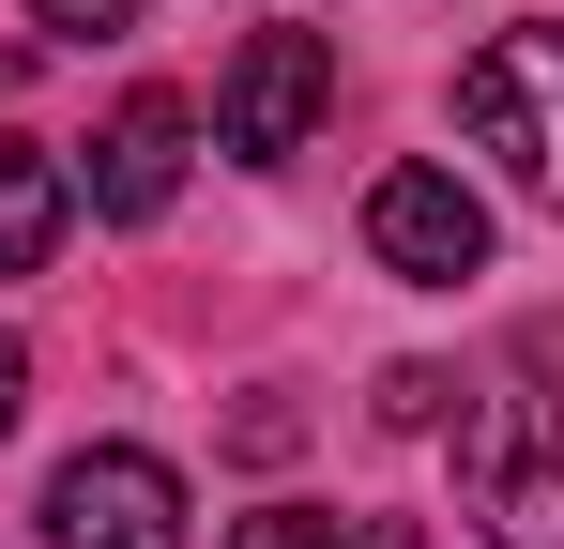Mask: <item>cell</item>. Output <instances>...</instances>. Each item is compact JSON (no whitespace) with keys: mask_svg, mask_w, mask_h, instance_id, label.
I'll return each mask as SVG.
<instances>
[{"mask_svg":"<svg viewBox=\"0 0 564 549\" xmlns=\"http://www.w3.org/2000/svg\"><path fill=\"white\" fill-rule=\"evenodd\" d=\"M458 122H473V153H503V169L564 214V31H503V46H473Z\"/></svg>","mask_w":564,"mask_h":549,"instance_id":"1","label":"cell"},{"mask_svg":"<svg viewBox=\"0 0 564 549\" xmlns=\"http://www.w3.org/2000/svg\"><path fill=\"white\" fill-rule=\"evenodd\" d=\"M321 107H336V46L321 31H245L229 46V92H214V138L245 153V169H275L321 138Z\"/></svg>","mask_w":564,"mask_h":549,"instance_id":"2","label":"cell"},{"mask_svg":"<svg viewBox=\"0 0 564 549\" xmlns=\"http://www.w3.org/2000/svg\"><path fill=\"white\" fill-rule=\"evenodd\" d=\"M46 549H184V473L138 443H93L46 473Z\"/></svg>","mask_w":564,"mask_h":549,"instance_id":"3","label":"cell"},{"mask_svg":"<svg viewBox=\"0 0 564 549\" xmlns=\"http://www.w3.org/2000/svg\"><path fill=\"white\" fill-rule=\"evenodd\" d=\"M367 260L412 274V290H458V274H488V198L458 169H381L367 183Z\"/></svg>","mask_w":564,"mask_h":549,"instance_id":"4","label":"cell"},{"mask_svg":"<svg viewBox=\"0 0 564 549\" xmlns=\"http://www.w3.org/2000/svg\"><path fill=\"white\" fill-rule=\"evenodd\" d=\"M184 138H198L184 92H122V107H107V138H93V214L153 229V214L184 198Z\"/></svg>","mask_w":564,"mask_h":549,"instance_id":"5","label":"cell"},{"mask_svg":"<svg viewBox=\"0 0 564 549\" xmlns=\"http://www.w3.org/2000/svg\"><path fill=\"white\" fill-rule=\"evenodd\" d=\"M473 519L488 549H564V458H519V428H473Z\"/></svg>","mask_w":564,"mask_h":549,"instance_id":"6","label":"cell"},{"mask_svg":"<svg viewBox=\"0 0 564 549\" xmlns=\"http://www.w3.org/2000/svg\"><path fill=\"white\" fill-rule=\"evenodd\" d=\"M62 214H77V183H62V153L0 138V274H31V260H46V245H62Z\"/></svg>","mask_w":564,"mask_h":549,"instance_id":"7","label":"cell"},{"mask_svg":"<svg viewBox=\"0 0 564 549\" xmlns=\"http://www.w3.org/2000/svg\"><path fill=\"white\" fill-rule=\"evenodd\" d=\"M229 549H336L321 504H260V519H229Z\"/></svg>","mask_w":564,"mask_h":549,"instance_id":"8","label":"cell"},{"mask_svg":"<svg viewBox=\"0 0 564 549\" xmlns=\"http://www.w3.org/2000/svg\"><path fill=\"white\" fill-rule=\"evenodd\" d=\"M443 412V366H381V428H427Z\"/></svg>","mask_w":564,"mask_h":549,"instance_id":"9","label":"cell"},{"mask_svg":"<svg viewBox=\"0 0 564 549\" xmlns=\"http://www.w3.org/2000/svg\"><path fill=\"white\" fill-rule=\"evenodd\" d=\"M46 31H138V0H31Z\"/></svg>","mask_w":564,"mask_h":549,"instance_id":"10","label":"cell"},{"mask_svg":"<svg viewBox=\"0 0 564 549\" xmlns=\"http://www.w3.org/2000/svg\"><path fill=\"white\" fill-rule=\"evenodd\" d=\"M15 412H31V352L0 336V443H15Z\"/></svg>","mask_w":564,"mask_h":549,"instance_id":"11","label":"cell"},{"mask_svg":"<svg viewBox=\"0 0 564 549\" xmlns=\"http://www.w3.org/2000/svg\"><path fill=\"white\" fill-rule=\"evenodd\" d=\"M367 549H412V535H397V519H381V535H367Z\"/></svg>","mask_w":564,"mask_h":549,"instance_id":"12","label":"cell"}]
</instances>
